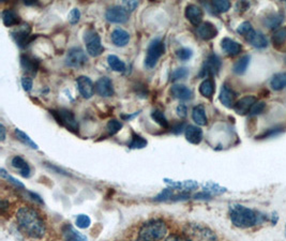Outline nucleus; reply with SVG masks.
<instances>
[{
    "label": "nucleus",
    "mask_w": 286,
    "mask_h": 241,
    "mask_svg": "<svg viewBox=\"0 0 286 241\" xmlns=\"http://www.w3.org/2000/svg\"><path fill=\"white\" fill-rule=\"evenodd\" d=\"M16 221L20 230L30 238L40 239L45 235L46 226L38 211L30 207H23L17 211Z\"/></svg>",
    "instance_id": "1"
},
{
    "label": "nucleus",
    "mask_w": 286,
    "mask_h": 241,
    "mask_svg": "<svg viewBox=\"0 0 286 241\" xmlns=\"http://www.w3.org/2000/svg\"><path fill=\"white\" fill-rule=\"evenodd\" d=\"M230 218L232 223L239 228L252 227L266 220L264 214L239 204H235L230 207Z\"/></svg>",
    "instance_id": "2"
},
{
    "label": "nucleus",
    "mask_w": 286,
    "mask_h": 241,
    "mask_svg": "<svg viewBox=\"0 0 286 241\" xmlns=\"http://www.w3.org/2000/svg\"><path fill=\"white\" fill-rule=\"evenodd\" d=\"M168 233L165 222L161 220H151L146 222L140 230V238L143 241H160Z\"/></svg>",
    "instance_id": "3"
},
{
    "label": "nucleus",
    "mask_w": 286,
    "mask_h": 241,
    "mask_svg": "<svg viewBox=\"0 0 286 241\" xmlns=\"http://www.w3.org/2000/svg\"><path fill=\"white\" fill-rule=\"evenodd\" d=\"M183 235L188 241H218V237L208 226L189 223L183 228Z\"/></svg>",
    "instance_id": "4"
},
{
    "label": "nucleus",
    "mask_w": 286,
    "mask_h": 241,
    "mask_svg": "<svg viewBox=\"0 0 286 241\" xmlns=\"http://www.w3.org/2000/svg\"><path fill=\"white\" fill-rule=\"evenodd\" d=\"M165 52L164 42L161 39H155L149 44L147 54L145 58V65L148 69H152L156 67L159 59L163 56Z\"/></svg>",
    "instance_id": "5"
},
{
    "label": "nucleus",
    "mask_w": 286,
    "mask_h": 241,
    "mask_svg": "<svg viewBox=\"0 0 286 241\" xmlns=\"http://www.w3.org/2000/svg\"><path fill=\"white\" fill-rule=\"evenodd\" d=\"M84 42L86 44L87 53L92 57L100 56L104 52V47L101 43V38L93 29H89L85 32Z\"/></svg>",
    "instance_id": "6"
},
{
    "label": "nucleus",
    "mask_w": 286,
    "mask_h": 241,
    "mask_svg": "<svg viewBox=\"0 0 286 241\" xmlns=\"http://www.w3.org/2000/svg\"><path fill=\"white\" fill-rule=\"evenodd\" d=\"M221 65L222 63H221V59L219 58V56H217L216 54H211L205 60L203 68H202L200 74H198V76L203 79H209L210 76H214L219 73V71L221 69Z\"/></svg>",
    "instance_id": "7"
},
{
    "label": "nucleus",
    "mask_w": 286,
    "mask_h": 241,
    "mask_svg": "<svg viewBox=\"0 0 286 241\" xmlns=\"http://www.w3.org/2000/svg\"><path fill=\"white\" fill-rule=\"evenodd\" d=\"M53 115L56 117L58 122L62 125H65L66 128H68L71 131H78L79 130V122L74 116V114L66 108L59 109L57 112L53 110Z\"/></svg>",
    "instance_id": "8"
},
{
    "label": "nucleus",
    "mask_w": 286,
    "mask_h": 241,
    "mask_svg": "<svg viewBox=\"0 0 286 241\" xmlns=\"http://www.w3.org/2000/svg\"><path fill=\"white\" fill-rule=\"evenodd\" d=\"M88 58L81 47H73L69 49L66 57V65L71 68H81L85 66Z\"/></svg>",
    "instance_id": "9"
},
{
    "label": "nucleus",
    "mask_w": 286,
    "mask_h": 241,
    "mask_svg": "<svg viewBox=\"0 0 286 241\" xmlns=\"http://www.w3.org/2000/svg\"><path fill=\"white\" fill-rule=\"evenodd\" d=\"M12 36L20 47H26L35 36L31 35V28L27 24H24L12 31Z\"/></svg>",
    "instance_id": "10"
},
{
    "label": "nucleus",
    "mask_w": 286,
    "mask_h": 241,
    "mask_svg": "<svg viewBox=\"0 0 286 241\" xmlns=\"http://www.w3.org/2000/svg\"><path fill=\"white\" fill-rule=\"evenodd\" d=\"M105 17L110 23L124 24L129 20V12L122 6H114L106 11Z\"/></svg>",
    "instance_id": "11"
},
{
    "label": "nucleus",
    "mask_w": 286,
    "mask_h": 241,
    "mask_svg": "<svg viewBox=\"0 0 286 241\" xmlns=\"http://www.w3.org/2000/svg\"><path fill=\"white\" fill-rule=\"evenodd\" d=\"M96 92L103 98H109L114 96V86L108 78L99 79L94 85Z\"/></svg>",
    "instance_id": "12"
},
{
    "label": "nucleus",
    "mask_w": 286,
    "mask_h": 241,
    "mask_svg": "<svg viewBox=\"0 0 286 241\" xmlns=\"http://www.w3.org/2000/svg\"><path fill=\"white\" fill-rule=\"evenodd\" d=\"M77 84L79 91L83 98L90 99L94 95V85L89 78H87V76H80L77 80Z\"/></svg>",
    "instance_id": "13"
},
{
    "label": "nucleus",
    "mask_w": 286,
    "mask_h": 241,
    "mask_svg": "<svg viewBox=\"0 0 286 241\" xmlns=\"http://www.w3.org/2000/svg\"><path fill=\"white\" fill-rule=\"evenodd\" d=\"M196 33L201 39L205 41H209V40H213L214 38L218 35V29L213 23L205 22L197 27Z\"/></svg>",
    "instance_id": "14"
},
{
    "label": "nucleus",
    "mask_w": 286,
    "mask_h": 241,
    "mask_svg": "<svg viewBox=\"0 0 286 241\" xmlns=\"http://www.w3.org/2000/svg\"><path fill=\"white\" fill-rule=\"evenodd\" d=\"M203 10L197 7L196 5H188L185 8V17L189 20V22L194 25V26H200L203 21Z\"/></svg>",
    "instance_id": "15"
},
{
    "label": "nucleus",
    "mask_w": 286,
    "mask_h": 241,
    "mask_svg": "<svg viewBox=\"0 0 286 241\" xmlns=\"http://www.w3.org/2000/svg\"><path fill=\"white\" fill-rule=\"evenodd\" d=\"M255 102H256V98L254 96H246L240 99L239 101H237L233 108L235 109L236 113L239 114V115H245V114L250 113V109Z\"/></svg>",
    "instance_id": "16"
},
{
    "label": "nucleus",
    "mask_w": 286,
    "mask_h": 241,
    "mask_svg": "<svg viewBox=\"0 0 286 241\" xmlns=\"http://www.w3.org/2000/svg\"><path fill=\"white\" fill-rule=\"evenodd\" d=\"M235 98H236V94L234 92L232 88L226 84L223 85L219 96L221 103L228 108H232L235 105Z\"/></svg>",
    "instance_id": "17"
},
{
    "label": "nucleus",
    "mask_w": 286,
    "mask_h": 241,
    "mask_svg": "<svg viewBox=\"0 0 286 241\" xmlns=\"http://www.w3.org/2000/svg\"><path fill=\"white\" fill-rule=\"evenodd\" d=\"M245 39L249 43L256 48H265L268 45V40H267L266 35H264L262 32L256 31L254 29L245 36Z\"/></svg>",
    "instance_id": "18"
},
{
    "label": "nucleus",
    "mask_w": 286,
    "mask_h": 241,
    "mask_svg": "<svg viewBox=\"0 0 286 241\" xmlns=\"http://www.w3.org/2000/svg\"><path fill=\"white\" fill-rule=\"evenodd\" d=\"M185 138L189 143L198 145L203 141V131L197 125H188L185 128Z\"/></svg>",
    "instance_id": "19"
},
{
    "label": "nucleus",
    "mask_w": 286,
    "mask_h": 241,
    "mask_svg": "<svg viewBox=\"0 0 286 241\" xmlns=\"http://www.w3.org/2000/svg\"><path fill=\"white\" fill-rule=\"evenodd\" d=\"M62 236L65 241H88L85 235L75 230L71 224H66L62 227Z\"/></svg>",
    "instance_id": "20"
},
{
    "label": "nucleus",
    "mask_w": 286,
    "mask_h": 241,
    "mask_svg": "<svg viewBox=\"0 0 286 241\" xmlns=\"http://www.w3.org/2000/svg\"><path fill=\"white\" fill-rule=\"evenodd\" d=\"M21 65L24 71L34 75L40 67V62L32 56L24 54L21 56Z\"/></svg>",
    "instance_id": "21"
},
{
    "label": "nucleus",
    "mask_w": 286,
    "mask_h": 241,
    "mask_svg": "<svg viewBox=\"0 0 286 241\" xmlns=\"http://www.w3.org/2000/svg\"><path fill=\"white\" fill-rule=\"evenodd\" d=\"M170 94L174 98L181 101H189L193 97V92L189 87L184 85H174L170 89Z\"/></svg>",
    "instance_id": "22"
},
{
    "label": "nucleus",
    "mask_w": 286,
    "mask_h": 241,
    "mask_svg": "<svg viewBox=\"0 0 286 241\" xmlns=\"http://www.w3.org/2000/svg\"><path fill=\"white\" fill-rule=\"evenodd\" d=\"M221 47L230 56L238 55L242 50L241 44L230 39V38H224V39L221 41Z\"/></svg>",
    "instance_id": "23"
},
{
    "label": "nucleus",
    "mask_w": 286,
    "mask_h": 241,
    "mask_svg": "<svg viewBox=\"0 0 286 241\" xmlns=\"http://www.w3.org/2000/svg\"><path fill=\"white\" fill-rule=\"evenodd\" d=\"M111 41L118 47L126 46L130 41V34L128 31L123 30L121 28L115 29L111 32Z\"/></svg>",
    "instance_id": "24"
},
{
    "label": "nucleus",
    "mask_w": 286,
    "mask_h": 241,
    "mask_svg": "<svg viewBox=\"0 0 286 241\" xmlns=\"http://www.w3.org/2000/svg\"><path fill=\"white\" fill-rule=\"evenodd\" d=\"M12 166L20 172L23 177H29L30 176V168L28 163L25 161L22 157L15 156L11 161Z\"/></svg>",
    "instance_id": "25"
},
{
    "label": "nucleus",
    "mask_w": 286,
    "mask_h": 241,
    "mask_svg": "<svg viewBox=\"0 0 286 241\" xmlns=\"http://www.w3.org/2000/svg\"><path fill=\"white\" fill-rule=\"evenodd\" d=\"M192 119L198 125H206L208 123V119L206 116V110L204 105H196L192 110Z\"/></svg>",
    "instance_id": "26"
},
{
    "label": "nucleus",
    "mask_w": 286,
    "mask_h": 241,
    "mask_svg": "<svg viewBox=\"0 0 286 241\" xmlns=\"http://www.w3.org/2000/svg\"><path fill=\"white\" fill-rule=\"evenodd\" d=\"M284 21V14L281 12L278 13H271L264 20V25L267 28L275 29L278 28Z\"/></svg>",
    "instance_id": "27"
},
{
    "label": "nucleus",
    "mask_w": 286,
    "mask_h": 241,
    "mask_svg": "<svg viewBox=\"0 0 286 241\" xmlns=\"http://www.w3.org/2000/svg\"><path fill=\"white\" fill-rule=\"evenodd\" d=\"M3 22L5 24V26L12 27V26H15V25H18L21 20L16 12L8 9L3 11Z\"/></svg>",
    "instance_id": "28"
},
{
    "label": "nucleus",
    "mask_w": 286,
    "mask_h": 241,
    "mask_svg": "<svg viewBox=\"0 0 286 241\" xmlns=\"http://www.w3.org/2000/svg\"><path fill=\"white\" fill-rule=\"evenodd\" d=\"M200 92L205 98H211L215 94V83L211 79H206L200 85Z\"/></svg>",
    "instance_id": "29"
},
{
    "label": "nucleus",
    "mask_w": 286,
    "mask_h": 241,
    "mask_svg": "<svg viewBox=\"0 0 286 241\" xmlns=\"http://www.w3.org/2000/svg\"><path fill=\"white\" fill-rule=\"evenodd\" d=\"M250 60H251V57L249 56V55H245L243 57H241L237 62L235 63L234 65V72L236 74H238V75H242L245 73L249 65H250Z\"/></svg>",
    "instance_id": "30"
},
{
    "label": "nucleus",
    "mask_w": 286,
    "mask_h": 241,
    "mask_svg": "<svg viewBox=\"0 0 286 241\" xmlns=\"http://www.w3.org/2000/svg\"><path fill=\"white\" fill-rule=\"evenodd\" d=\"M270 86L273 90H282L286 87V73H278L273 76Z\"/></svg>",
    "instance_id": "31"
},
{
    "label": "nucleus",
    "mask_w": 286,
    "mask_h": 241,
    "mask_svg": "<svg viewBox=\"0 0 286 241\" xmlns=\"http://www.w3.org/2000/svg\"><path fill=\"white\" fill-rule=\"evenodd\" d=\"M107 62L111 70H114L116 72H123L126 70V65H124V62L115 55H109L107 57Z\"/></svg>",
    "instance_id": "32"
},
{
    "label": "nucleus",
    "mask_w": 286,
    "mask_h": 241,
    "mask_svg": "<svg viewBox=\"0 0 286 241\" xmlns=\"http://www.w3.org/2000/svg\"><path fill=\"white\" fill-rule=\"evenodd\" d=\"M151 118L160 125V126H162V128L164 129H167L168 126H169V123L165 117V115L163 114L162 110H160V109H155L152 113H151Z\"/></svg>",
    "instance_id": "33"
},
{
    "label": "nucleus",
    "mask_w": 286,
    "mask_h": 241,
    "mask_svg": "<svg viewBox=\"0 0 286 241\" xmlns=\"http://www.w3.org/2000/svg\"><path fill=\"white\" fill-rule=\"evenodd\" d=\"M14 132H15V135H16V137H17V139H18L20 142H22L25 145L29 146L32 149H38V146H36V144L32 141V139L26 133H24L20 129H15Z\"/></svg>",
    "instance_id": "34"
},
{
    "label": "nucleus",
    "mask_w": 286,
    "mask_h": 241,
    "mask_svg": "<svg viewBox=\"0 0 286 241\" xmlns=\"http://www.w3.org/2000/svg\"><path fill=\"white\" fill-rule=\"evenodd\" d=\"M146 146H147V141H146V139L144 137L138 135V134L133 133L132 141L129 144V147L132 148V149H141V148H144Z\"/></svg>",
    "instance_id": "35"
},
{
    "label": "nucleus",
    "mask_w": 286,
    "mask_h": 241,
    "mask_svg": "<svg viewBox=\"0 0 286 241\" xmlns=\"http://www.w3.org/2000/svg\"><path fill=\"white\" fill-rule=\"evenodd\" d=\"M286 41V28L278 29L272 36V42L276 46L282 45Z\"/></svg>",
    "instance_id": "36"
},
{
    "label": "nucleus",
    "mask_w": 286,
    "mask_h": 241,
    "mask_svg": "<svg viewBox=\"0 0 286 241\" xmlns=\"http://www.w3.org/2000/svg\"><path fill=\"white\" fill-rule=\"evenodd\" d=\"M213 6L216 9V11L220 12V13H224V12H227L232 7L231 3L227 2V0H217V2L213 3Z\"/></svg>",
    "instance_id": "37"
},
{
    "label": "nucleus",
    "mask_w": 286,
    "mask_h": 241,
    "mask_svg": "<svg viewBox=\"0 0 286 241\" xmlns=\"http://www.w3.org/2000/svg\"><path fill=\"white\" fill-rule=\"evenodd\" d=\"M121 128H122V123L117 119L109 120L106 125V129L110 135H114V134L118 133Z\"/></svg>",
    "instance_id": "38"
},
{
    "label": "nucleus",
    "mask_w": 286,
    "mask_h": 241,
    "mask_svg": "<svg viewBox=\"0 0 286 241\" xmlns=\"http://www.w3.org/2000/svg\"><path fill=\"white\" fill-rule=\"evenodd\" d=\"M226 191V189L224 188H222L218 184H215V183H207L204 188V192L208 193V194H221L223 192H225Z\"/></svg>",
    "instance_id": "39"
},
{
    "label": "nucleus",
    "mask_w": 286,
    "mask_h": 241,
    "mask_svg": "<svg viewBox=\"0 0 286 241\" xmlns=\"http://www.w3.org/2000/svg\"><path fill=\"white\" fill-rule=\"evenodd\" d=\"M189 75V70L186 68H178L176 70H174L170 74V80L171 81H178V80H182L186 76Z\"/></svg>",
    "instance_id": "40"
},
{
    "label": "nucleus",
    "mask_w": 286,
    "mask_h": 241,
    "mask_svg": "<svg viewBox=\"0 0 286 241\" xmlns=\"http://www.w3.org/2000/svg\"><path fill=\"white\" fill-rule=\"evenodd\" d=\"M91 224V220L90 218L88 217V215H86V214H80L78 215V218H77V225L78 227L80 228H88Z\"/></svg>",
    "instance_id": "41"
},
{
    "label": "nucleus",
    "mask_w": 286,
    "mask_h": 241,
    "mask_svg": "<svg viewBox=\"0 0 286 241\" xmlns=\"http://www.w3.org/2000/svg\"><path fill=\"white\" fill-rule=\"evenodd\" d=\"M176 55L180 60L185 61V60H189L193 56V52H192V49H190L188 47H182L177 50Z\"/></svg>",
    "instance_id": "42"
},
{
    "label": "nucleus",
    "mask_w": 286,
    "mask_h": 241,
    "mask_svg": "<svg viewBox=\"0 0 286 241\" xmlns=\"http://www.w3.org/2000/svg\"><path fill=\"white\" fill-rule=\"evenodd\" d=\"M265 107H266V104H265V102H263V101H259V102H255L254 103V105L251 107V109H250V115H259V114H262L263 112H264V109H265Z\"/></svg>",
    "instance_id": "43"
},
{
    "label": "nucleus",
    "mask_w": 286,
    "mask_h": 241,
    "mask_svg": "<svg viewBox=\"0 0 286 241\" xmlns=\"http://www.w3.org/2000/svg\"><path fill=\"white\" fill-rule=\"evenodd\" d=\"M0 174H2V177H3L4 179H7L8 181H10L12 184H14V186L17 187V188L24 189V184H23L21 181H18L17 179L13 178V177H12V176H10L4 169H2V171H0Z\"/></svg>",
    "instance_id": "44"
},
{
    "label": "nucleus",
    "mask_w": 286,
    "mask_h": 241,
    "mask_svg": "<svg viewBox=\"0 0 286 241\" xmlns=\"http://www.w3.org/2000/svg\"><path fill=\"white\" fill-rule=\"evenodd\" d=\"M252 30H253L252 25L249 23V22H244L241 25H239V27L237 29V32L242 34V35H244V36H246Z\"/></svg>",
    "instance_id": "45"
},
{
    "label": "nucleus",
    "mask_w": 286,
    "mask_h": 241,
    "mask_svg": "<svg viewBox=\"0 0 286 241\" xmlns=\"http://www.w3.org/2000/svg\"><path fill=\"white\" fill-rule=\"evenodd\" d=\"M80 18H81V11L79 9H73L69 14V22L72 25H74L79 23Z\"/></svg>",
    "instance_id": "46"
},
{
    "label": "nucleus",
    "mask_w": 286,
    "mask_h": 241,
    "mask_svg": "<svg viewBox=\"0 0 286 241\" xmlns=\"http://www.w3.org/2000/svg\"><path fill=\"white\" fill-rule=\"evenodd\" d=\"M22 87L25 91H30L32 89V80L28 76H24L22 78Z\"/></svg>",
    "instance_id": "47"
},
{
    "label": "nucleus",
    "mask_w": 286,
    "mask_h": 241,
    "mask_svg": "<svg viewBox=\"0 0 286 241\" xmlns=\"http://www.w3.org/2000/svg\"><path fill=\"white\" fill-rule=\"evenodd\" d=\"M139 3L135 2V0H132V2H123L122 3V7L126 9L128 12H132L134 11L136 8H138Z\"/></svg>",
    "instance_id": "48"
},
{
    "label": "nucleus",
    "mask_w": 286,
    "mask_h": 241,
    "mask_svg": "<svg viewBox=\"0 0 286 241\" xmlns=\"http://www.w3.org/2000/svg\"><path fill=\"white\" fill-rule=\"evenodd\" d=\"M176 113L180 118H184L186 116V114H188V108H186L184 104H179L176 108Z\"/></svg>",
    "instance_id": "49"
},
{
    "label": "nucleus",
    "mask_w": 286,
    "mask_h": 241,
    "mask_svg": "<svg viewBox=\"0 0 286 241\" xmlns=\"http://www.w3.org/2000/svg\"><path fill=\"white\" fill-rule=\"evenodd\" d=\"M281 131H282V129H279V128H277V129H270V130H268L267 132H265L263 135H260V137L267 138V137H270V136H273V135H276V134L280 133Z\"/></svg>",
    "instance_id": "50"
},
{
    "label": "nucleus",
    "mask_w": 286,
    "mask_h": 241,
    "mask_svg": "<svg viewBox=\"0 0 286 241\" xmlns=\"http://www.w3.org/2000/svg\"><path fill=\"white\" fill-rule=\"evenodd\" d=\"M165 241H188L185 237L179 236V235H170L169 237H167V239Z\"/></svg>",
    "instance_id": "51"
},
{
    "label": "nucleus",
    "mask_w": 286,
    "mask_h": 241,
    "mask_svg": "<svg viewBox=\"0 0 286 241\" xmlns=\"http://www.w3.org/2000/svg\"><path fill=\"white\" fill-rule=\"evenodd\" d=\"M0 132H2V142H5L6 139V128L4 124H0Z\"/></svg>",
    "instance_id": "52"
},
{
    "label": "nucleus",
    "mask_w": 286,
    "mask_h": 241,
    "mask_svg": "<svg viewBox=\"0 0 286 241\" xmlns=\"http://www.w3.org/2000/svg\"><path fill=\"white\" fill-rule=\"evenodd\" d=\"M285 232H286V225H285Z\"/></svg>",
    "instance_id": "53"
}]
</instances>
